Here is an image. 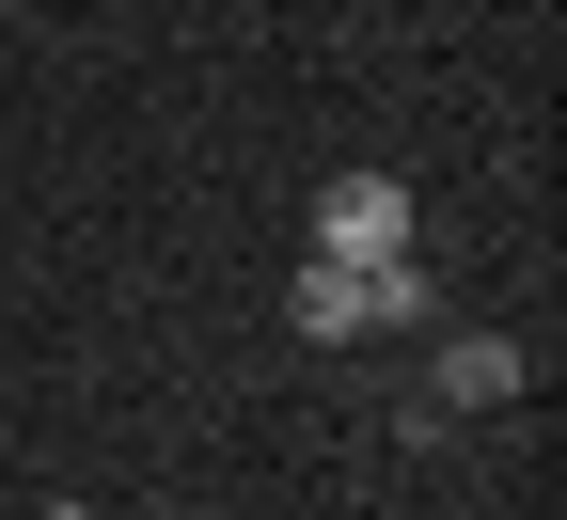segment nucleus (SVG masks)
Listing matches in <instances>:
<instances>
[{"instance_id":"5","label":"nucleus","mask_w":567,"mask_h":520,"mask_svg":"<svg viewBox=\"0 0 567 520\" xmlns=\"http://www.w3.org/2000/svg\"><path fill=\"white\" fill-rule=\"evenodd\" d=\"M0 17H32V0H0Z\"/></svg>"},{"instance_id":"3","label":"nucleus","mask_w":567,"mask_h":520,"mask_svg":"<svg viewBox=\"0 0 567 520\" xmlns=\"http://www.w3.org/2000/svg\"><path fill=\"white\" fill-rule=\"evenodd\" d=\"M300 253H410V174H331Z\"/></svg>"},{"instance_id":"2","label":"nucleus","mask_w":567,"mask_h":520,"mask_svg":"<svg viewBox=\"0 0 567 520\" xmlns=\"http://www.w3.org/2000/svg\"><path fill=\"white\" fill-rule=\"evenodd\" d=\"M505 395H520V347L505 332H442V347H425V426H473Z\"/></svg>"},{"instance_id":"4","label":"nucleus","mask_w":567,"mask_h":520,"mask_svg":"<svg viewBox=\"0 0 567 520\" xmlns=\"http://www.w3.org/2000/svg\"><path fill=\"white\" fill-rule=\"evenodd\" d=\"M32 520H95V504H32Z\"/></svg>"},{"instance_id":"1","label":"nucleus","mask_w":567,"mask_h":520,"mask_svg":"<svg viewBox=\"0 0 567 520\" xmlns=\"http://www.w3.org/2000/svg\"><path fill=\"white\" fill-rule=\"evenodd\" d=\"M300 347H363V332H425V253H300L284 268Z\"/></svg>"}]
</instances>
